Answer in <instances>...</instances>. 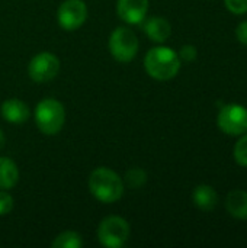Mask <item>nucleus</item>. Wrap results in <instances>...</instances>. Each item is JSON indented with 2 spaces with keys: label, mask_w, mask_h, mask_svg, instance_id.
Segmentation results:
<instances>
[{
  "label": "nucleus",
  "mask_w": 247,
  "mask_h": 248,
  "mask_svg": "<svg viewBox=\"0 0 247 248\" xmlns=\"http://www.w3.org/2000/svg\"><path fill=\"white\" fill-rule=\"evenodd\" d=\"M181 65L182 62L178 52L165 45L148 49L144 57V68L147 74L159 81L175 78L181 70Z\"/></svg>",
  "instance_id": "1"
},
{
  "label": "nucleus",
  "mask_w": 247,
  "mask_h": 248,
  "mask_svg": "<svg viewBox=\"0 0 247 248\" xmlns=\"http://www.w3.org/2000/svg\"><path fill=\"white\" fill-rule=\"evenodd\" d=\"M124 180L108 167H98L89 176V190L92 196L102 203H115L124 195Z\"/></svg>",
  "instance_id": "2"
},
{
  "label": "nucleus",
  "mask_w": 247,
  "mask_h": 248,
  "mask_svg": "<svg viewBox=\"0 0 247 248\" xmlns=\"http://www.w3.org/2000/svg\"><path fill=\"white\" fill-rule=\"evenodd\" d=\"M33 119L36 128L48 137L57 135L66 122V109L64 105L54 99V97H45L39 100L35 106Z\"/></svg>",
  "instance_id": "3"
},
{
  "label": "nucleus",
  "mask_w": 247,
  "mask_h": 248,
  "mask_svg": "<svg viewBox=\"0 0 247 248\" xmlns=\"http://www.w3.org/2000/svg\"><path fill=\"white\" fill-rule=\"evenodd\" d=\"M109 52L118 62H130L132 61L140 48V42L134 31L128 26H118L112 31L108 41Z\"/></svg>",
  "instance_id": "4"
},
{
  "label": "nucleus",
  "mask_w": 247,
  "mask_h": 248,
  "mask_svg": "<svg viewBox=\"0 0 247 248\" xmlns=\"http://www.w3.org/2000/svg\"><path fill=\"white\" fill-rule=\"evenodd\" d=\"M131 228L127 219L111 215L100 221L98 227V240L106 248H121L130 240Z\"/></svg>",
  "instance_id": "5"
},
{
  "label": "nucleus",
  "mask_w": 247,
  "mask_h": 248,
  "mask_svg": "<svg viewBox=\"0 0 247 248\" xmlns=\"http://www.w3.org/2000/svg\"><path fill=\"white\" fill-rule=\"evenodd\" d=\"M217 125L226 135L240 137L247 132V108L239 103L223 106L217 116Z\"/></svg>",
  "instance_id": "6"
},
{
  "label": "nucleus",
  "mask_w": 247,
  "mask_h": 248,
  "mask_svg": "<svg viewBox=\"0 0 247 248\" xmlns=\"http://www.w3.org/2000/svg\"><path fill=\"white\" fill-rule=\"evenodd\" d=\"M60 60L55 54L42 51L32 57L28 64V74L35 83H48L60 73Z\"/></svg>",
  "instance_id": "7"
},
{
  "label": "nucleus",
  "mask_w": 247,
  "mask_h": 248,
  "mask_svg": "<svg viewBox=\"0 0 247 248\" xmlns=\"http://www.w3.org/2000/svg\"><path fill=\"white\" fill-rule=\"evenodd\" d=\"M87 19V6L83 0H64L57 9V22L64 31H77Z\"/></svg>",
  "instance_id": "8"
},
{
  "label": "nucleus",
  "mask_w": 247,
  "mask_h": 248,
  "mask_svg": "<svg viewBox=\"0 0 247 248\" xmlns=\"http://www.w3.org/2000/svg\"><path fill=\"white\" fill-rule=\"evenodd\" d=\"M148 12V0H116V15L128 25H140Z\"/></svg>",
  "instance_id": "9"
},
{
  "label": "nucleus",
  "mask_w": 247,
  "mask_h": 248,
  "mask_svg": "<svg viewBox=\"0 0 247 248\" xmlns=\"http://www.w3.org/2000/svg\"><path fill=\"white\" fill-rule=\"evenodd\" d=\"M0 115L9 124L22 125L29 119L31 109L23 100L16 99V97H10V99H6L0 105Z\"/></svg>",
  "instance_id": "10"
},
{
  "label": "nucleus",
  "mask_w": 247,
  "mask_h": 248,
  "mask_svg": "<svg viewBox=\"0 0 247 248\" xmlns=\"http://www.w3.org/2000/svg\"><path fill=\"white\" fill-rule=\"evenodd\" d=\"M144 33L147 35V38L153 42L157 44H163L169 39V36L172 35V25L167 19L162 17V16H153L148 17L144 25H143Z\"/></svg>",
  "instance_id": "11"
},
{
  "label": "nucleus",
  "mask_w": 247,
  "mask_h": 248,
  "mask_svg": "<svg viewBox=\"0 0 247 248\" xmlns=\"http://www.w3.org/2000/svg\"><path fill=\"white\" fill-rule=\"evenodd\" d=\"M226 211L230 217L246 221L247 219V192L242 189L231 190L226 198Z\"/></svg>",
  "instance_id": "12"
},
{
  "label": "nucleus",
  "mask_w": 247,
  "mask_h": 248,
  "mask_svg": "<svg viewBox=\"0 0 247 248\" xmlns=\"http://www.w3.org/2000/svg\"><path fill=\"white\" fill-rule=\"evenodd\" d=\"M192 201L201 211H213L218 205V193L210 185H199L192 192Z\"/></svg>",
  "instance_id": "13"
},
{
  "label": "nucleus",
  "mask_w": 247,
  "mask_h": 248,
  "mask_svg": "<svg viewBox=\"0 0 247 248\" xmlns=\"http://www.w3.org/2000/svg\"><path fill=\"white\" fill-rule=\"evenodd\" d=\"M19 182V169L9 157H0V189L9 190Z\"/></svg>",
  "instance_id": "14"
},
{
  "label": "nucleus",
  "mask_w": 247,
  "mask_h": 248,
  "mask_svg": "<svg viewBox=\"0 0 247 248\" xmlns=\"http://www.w3.org/2000/svg\"><path fill=\"white\" fill-rule=\"evenodd\" d=\"M83 244H84V241L79 232L64 231L54 238L51 246L54 248H80L83 247Z\"/></svg>",
  "instance_id": "15"
},
{
  "label": "nucleus",
  "mask_w": 247,
  "mask_h": 248,
  "mask_svg": "<svg viewBox=\"0 0 247 248\" xmlns=\"http://www.w3.org/2000/svg\"><path fill=\"white\" fill-rule=\"evenodd\" d=\"M122 180H124L125 186H128L130 189L135 190V189L143 187L147 183V173L143 169H140V167H134V169H130L125 173V177Z\"/></svg>",
  "instance_id": "16"
},
{
  "label": "nucleus",
  "mask_w": 247,
  "mask_h": 248,
  "mask_svg": "<svg viewBox=\"0 0 247 248\" xmlns=\"http://www.w3.org/2000/svg\"><path fill=\"white\" fill-rule=\"evenodd\" d=\"M233 155H234V160L239 166L247 169V132L240 135L239 141L234 145Z\"/></svg>",
  "instance_id": "17"
},
{
  "label": "nucleus",
  "mask_w": 247,
  "mask_h": 248,
  "mask_svg": "<svg viewBox=\"0 0 247 248\" xmlns=\"http://www.w3.org/2000/svg\"><path fill=\"white\" fill-rule=\"evenodd\" d=\"M13 205H15V202H13V198L10 196V193L0 189V217L10 214L13 209Z\"/></svg>",
  "instance_id": "18"
},
{
  "label": "nucleus",
  "mask_w": 247,
  "mask_h": 248,
  "mask_svg": "<svg viewBox=\"0 0 247 248\" xmlns=\"http://www.w3.org/2000/svg\"><path fill=\"white\" fill-rule=\"evenodd\" d=\"M181 61H185V62H192L194 60H197V55H198V51H197V46L188 44V45H183L179 52H178Z\"/></svg>",
  "instance_id": "19"
},
{
  "label": "nucleus",
  "mask_w": 247,
  "mask_h": 248,
  "mask_svg": "<svg viewBox=\"0 0 247 248\" xmlns=\"http://www.w3.org/2000/svg\"><path fill=\"white\" fill-rule=\"evenodd\" d=\"M224 4L234 15L247 13V0H224Z\"/></svg>",
  "instance_id": "20"
},
{
  "label": "nucleus",
  "mask_w": 247,
  "mask_h": 248,
  "mask_svg": "<svg viewBox=\"0 0 247 248\" xmlns=\"http://www.w3.org/2000/svg\"><path fill=\"white\" fill-rule=\"evenodd\" d=\"M236 36H237L239 42H242L243 45H247V20H243L237 25Z\"/></svg>",
  "instance_id": "21"
},
{
  "label": "nucleus",
  "mask_w": 247,
  "mask_h": 248,
  "mask_svg": "<svg viewBox=\"0 0 247 248\" xmlns=\"http://www.w3.org/2000/svg\"><path fill=\"white\" fill-rule=\"evenodd\" d=\"M4 144H6V137H4V132L0 129V150L4 147Z\"/></svg>",
  "instance_id": "22"
}]
</instances>
